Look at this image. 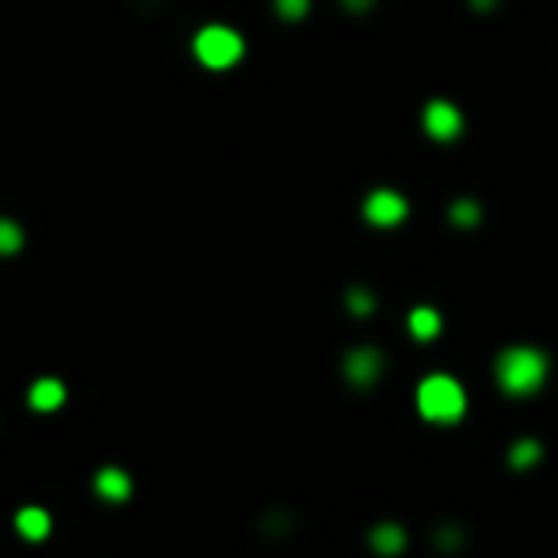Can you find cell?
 <instances>
[{"label": "cell", "mask_w": 558, "mask_h": 558, "mask_svg": "<svg viewBox=\"0 0 558 558\" xmlns=\"http://www.w3.org/2000/svg\"><path fill=\"white\" fill-rule=\"evenodd\" d=\"M425 130L432 138H440V142H451L459 130H463V115L456 103H447V100H432L428 108H425Z\"/></svg>", "instance_id": "8992f818"}, {"label": "cell", "mask_w": 558, "mask_h": 558, "mask_svg": "<svg viewBox=\"0 0 558 558\" xmlns=\"http://www.w3.org/2000/svg\"><path fill=\"white\" fill-rule=\"evenodd\" d=\"M191 46H196V58L207 69H230V65L241 62V54H245V39H241L234 27H226V24L203 27Z\"/></svg>", "instance_id": "3957f363"}, {"label": "cell", "mask_w": 558, "mask_h": 558, "mask_svg": "<svg viewBox=\"0 0 558 558\" xmlns=\"http://www.w3.org/2000/svg\"><path fill=\"white\" fill-rule=\"evenodd\" d=\"M494 375H497V387L505 394H513V398L535 394L547 382V356L539 352V348L513 344V348H505V352L497 356Z\"/></svg>", "instance_id": "6da1fadb"}, {"label": "cell", "mask_w": 558, "mask_h": 558, "mask_svg": "<svg viewBox=\"0 0 558 558\" xmlns=\"http://www.w3.org/2000/svg\"><path fill=\"white\" fill-rule=\"evenodd\" d=\"M20 245H24V230L12 218H0V256L20 253Z\"/></svg>", "instance_id": "4fadbf2b"}, {"label": "cell", "mask_w": 558, "mask_h": 558, "mask_svg": "<svg viewBox=\"0 0 558 558\" xmlns=\"http://www.w3.org/2000/svg\"><path fill=\"white\" fill-rule=\"evenodd\" d=\"M482 211H478V203H470V199H459L456 207H451V222L463 226V230H470V226H478Z\"/></svg>", "instance_id": "5bb4252c"}, {"label": "cell", "mask_w": 558, "mask_h": 558, "mask_svg": "<svg viewBox=\"0 0 558 558\" xmlns=\"http://www.w3.org/2000/svg\"><path fill=\"white\" fill-rule=\"evenodd\" d=\"M409 333L417 341H432L436 333H440V313H436L432 306H417L409 313Z\"/></svg>", "instance_id": "9c48e42d"}, {"label": "cell", "mask_w": 558, "mask_h": 558, "mask_svg": "<svg viewBox=\"0 0 558 558\" xmlns=\"http://www.w3.org/2000/svg\"><path fill=\"white\" fill-rule=\"evenodd\" d=\"M96 494L108 497V501H127V497H130V478H127V470L103 467L100 475H96Z\"/></svg>", "instance_id": "52a82bcc"}, {"label": "cell", "mask_w": 558, "mask_h": 558, "mask_svg": "<svg viewBox=\"0 0 558 558\" xmlns=\"http://www.w3.org/2000/svg\"><path fill=\"white\" fill-rule=\"evenodd\" d=\"M348 303H352V310L356 313H371L375 310V299L363 287H352V294H348Z\"/></svg>", "instance_id": "2e32d148"}, {"label": "cell", "mask_w": 558, "mask_h": 558, "mask_svg": "<svg viewBox=\"0 0 558 558\" xmlns=\"http://www.w3.org/2000/svg\"><path fill=\"white\" fill-rule=\"evenodd\" d=\"M417 409L432 425H451L467 413V390L451 375H428L417 387Z\"/></svg>", "instance_id": "7a4b0ae2"}, {"label": "cell", "mask_w": 558, "mask_h": 558, "mask_svg": "<svg viewBox=\"0 0 558 558\" xmlns=\"http://www.w3.org/2000/svg\"><path fill=\"white\" fill-rule=\"evenodd\" d=\"M363 215H368V222H375V226H398L409 215V203H406V196H398V191L379 188L368 196V203H363Z\"/></svg>", "instance_id": "277c9868"}, {"label": "cell", "mask_w": 558, "mask_h": 558, "mask_svg": "<svg viewBox=\"0 0 558 558\" xmlns=\"http://www.w3.org/2000/svg\"><path fill=\"white\" fill-rule=\"evenodd\" d=\"M539 456H544V447H539L535 440H516L513 451H509V463H513L516 470H532V467L539 463Z\"/></svg>", "instance_id": "7c38bea8"}, {"label": "cell", "mask_w": 558, "mask_h": 558, "mask_svg": "<svg viewBox=\"0 0 558 558\" xmlns=\"http://www.w3.org/2000/svg\"><path fill=\"white\" fill-rule=\"evenodd\" d=\"M15 528H20L24 539H46L50 532V516L43 509H24L20 516H15Z\"/></svg>", "instance_id": "8fae6325"}, {"label": "cell", "mask_w": 558, "mask_h": 558, "mask_svg": "<svg viewBox=\"0 0 558 558\" xmlns=\"http://www.w3.org/2000/svg\"><path fill=\"white\" fill-rule=\"evenodd\" d=\"M371 547L379 551V554H398L406 547V532L398 528V524H379L375 532H371Z\"/></svg>", "instance_id": "30bf717a"}, {"label": "cell", "mask_w": 558, "mask_h": 558, "mask_svg": "<svg viewBox=\"0 0 558 558\" xmlns=\"http://www.w3.org/2000/svg\"><path fill=\"white\" fill-rule=\"evenodd\" d=\"M275 12L284 15V20H303L310 12V0H275Z\"/></svg>", "instance_id": "9a60e30c"}, {"label": "cell", "mask_w": 558, "mask_h": 558, "mask_svg": "<svg viewBox=\"0 0 558 558\" xmlns=\"http://www.w3.org/2000/svg\"><path fill=\"white\" fill-rule=\"evenodd\" d=\"M382 375V352L379 348H352L344 356V379L352 387H375V379Z\"/></svg>", "instance_id": "5b68a950"}, {"label": "cell", "mask_w": 558, "mask_h": 558, "mask_svg": "<svg viewBox=\"0 0 558 558\" xmlns=\"http://www.w3.org/2000/svg\"><path fill=\"white\" fill-rule=\"evenodd\" d=\"M27 398H31V406H34V409L50 413V409H58V406L65 402V387H62L58 379H39V382L31 387Z\"/></svg>", "instance_id": "ba28073f"}]
</instances>
